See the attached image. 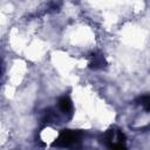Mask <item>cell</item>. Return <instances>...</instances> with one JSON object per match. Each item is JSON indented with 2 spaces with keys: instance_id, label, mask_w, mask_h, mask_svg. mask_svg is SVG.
Returning <instances> with one entry per match:
<instances>
[{
  "instance_id": "1",
  "label": "cell",
  "mask_w": 150,
  "mask_h": 150,
  "mask_svg": "<svg viewBox=\"0 0 150 150\" xmlns=\"http://www.w3.org/2000/svg\"><path fill=\"white\" fill-rule=\"evenodd\" d=\"M79 139V132L71 130H64L60 134L56 144L60 146H68Z\"/></svg>"
},
{
  "instance_id": "2",
  "label": "cell",
  "mask_w": 150,
  "mask_h": 150,
  "mask_svg": "<svg viewBox=\"0 0 150 150\" xmlns=\"http://www.w3.org/2000/svg\"><path fill=\"white\" fill-rule=\"evenodd\" d=\"M59 108H60V110L62 112H69L71 110V102H70V100L68 97H66V96L61 97L60 101H59Z\"/></svg>"
},
{
  "instance_id": "3",
  "label": "cell",
  "mask_w": 150,
  "mask_h": 150,
  "mask_svg": "<svg viewBox=\"0 0 150 150\" xmlns=\"http://www.w3.org/2000/svg\"><path fill=\"white\" fill-rule=\"evenodd\" d=\"M103 64H104V59H103V56L98 55V56H94V57H93L91 66H93L94 68H101V67H103Z\"/></svg>"
}]
</instances>
